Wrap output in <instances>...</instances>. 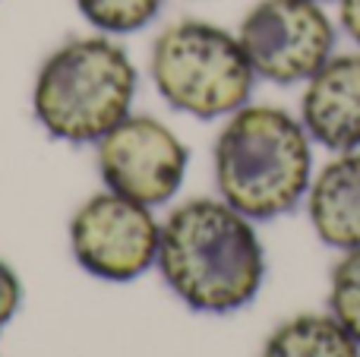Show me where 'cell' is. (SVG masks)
<instances>
[{"label":"cell","instance_id":"cell-1","mask_svg":"<svg viewBox=\"0 0 360 357\" xmlns=\"http://www.w3.org/2000/svg\"><path fill=\"white\" fill-rule=\"evenodd\" d=\"M158 269L168 288L199 313H231L259 294L266 253L253 219L224 200H186L162 225Z\"/></svg>","mask_w":360,"mask_h":357},{"label":"cell","instance_id":"cell-2","mask_svg":"<svg viewBox=\"0 0 360 357\" xmlns=\"http://www.w3.org/2000/svg\"><path fill=\"white\" fill-rule=\"evenodd\" d=\"M215 187L253 221L297 209L313 181V139L300 117L275 105H243L224 120L212 149Z\"/></svg>","mask_w":360,"mask_h":357},{"label":"cell","instance_id":"cell-3","mask_svg":"<svg viewBox=\"0 0 360 357\" xmlns=\"http://www.w3.org/2000/svg\"><path fill=\"white\" fill-rule=\"evenodd\" d=\"M136 67L108 35H86L51 51L32 86V111L60 143L89 145L130 117Z\"/></svg>","mask_w":360,"mask_h":357},{"label":"cell","instance_id":"cell-4","mask_svg":"<svg viewBox=\"0 0 360 357\" xmlns=\"http://www.w3.org/2000/svg\"><path fill=\"white\" fill-rule=\"evenodd\" d=\"M149 73L174 111L199 120L231 117L250 105L256 73L234 32L205 19H180L155 38Z\"/></svg>","mask_w":360,"mask_h":357},{"label":"cell","instance_id":"cell-5","mask_svg":"<svg viewBox=\"0 0 360 357\" xmlns=\"http://www.w3.org/2000/svg\"><path fill=\"white\" fill-rule=\"evenodd\" d=\"M237 38L256 79L275 86L307 82L335 54V22L316 0H259Z\"/></svg>","mask_w":360,"mask_h":357},{"label":"cell","instance_id":"cell-6","mask_svg":"<svg viewBox=\"0 0 360 357\" xmlns=\"http://www.w3.org/2000/svg\"><path fill=\"white\" fill-rule=\"evenodd\" d=\"M162 225L149 206L120 193H95L70 219L73 259L95 278L133 282L158 263Z\"/></svg>","mask_w":360,"mask_h":357},{"label":"cell","instance_id":"cell-7","mask_svg":"<svg viewBox=\"0 0 360 357\" xmlns=\"http://www.w3.org/2000/svg\"><path fill=\"white\" fill-rule=\"evenodd\" d=\"M95 145L105 187L149 209L177 196L190 164L184 139L149 114H130Z\"/></svg>","mask_w":360,"mask_h":357},{"label":"cell","instance_id":"cell-8","mask_svg":"<svg viewBox=\"0 0 360 357\" xmlns=\"http://www.w3.org/2000/svg\"><path fill=\"white\" fill-rule=\"evenodd\" d=\"M300 124L329 152L360 149V51L332 54L307 79Z\"/></svg>","mask_w":360,"mask_h":357},{"label":"cell","instance_id":"cell-9","mask_svg":"<svg viewBox=\"0 0 360 357\" xmlns=\"http://www.w3.org/2000/svg\"><path fill=\"white\" fill-rule=\"evenodd\" d=\"M307 215L323 244L335 250L360 247V149L335 152L307 190Z\"/></svg>","mask_w":360,"mask_h":357},{"label":"cell","instance_id":"cell-10","mask_svg":"<svg viewBox=\"0 0 360 357\" xmlns=\"http://www.w3.org/2000/svg\"><path fill=\"white\" fill-rule=\"evenodd\" d=\"M259 357H360V342L332 316L304 313L281 323Z\"/></svg>","mask_w":360,"mask_h":357},{"label":"cell","instance_id":"cell-11","mask_svg":"<svg viewBox=\"0 0 360 357\" xmlns=\"http://www.w3.org/2000/svg\"><path fill=\"white\" fill-rule=\"evenodd\" d=\"M82 19L105 35L139 32L162 13L165 0H76Z\"/></svg>","mask_w":360,"mask_h":357},{"label":"cell","instance_id":"cell-12","mask_svg":"<svg viewBox=\"0 0 360 357\" xmlns=\"http://www.w3.org/2000/svg\"><path fill=\"white\" fill-rule=\"evenodd\" d=\"M329 316L360 342V247L345 250L329 282Z\"/></svg>","mask_w":360,"mask_h":357},{"label":"cell","instance_id":"cell-13","mask_svg":"<svg viewBox=\"0 0 360 357\" xmlns=\"http://www.w3.org/2000/svg\"><path fill=\"white\" fill-rule=\"evenodd\" d=\"M19 304H22V285H19L16 272L0 259V329L16 316Z\"/></svg>","mask_w":360,"mask_h":357},{"label":"cell","instance_id":"cell-14","mask_svg":"<svg viewBox=\"0 0 360 357\" xmlns=\"http://www.w3.org/2000/svg\"><path fill=\"white\" fill-rule=\"evenodd\" d=\"M338 22H342L345 35L360 44V0H338Z\"/></svg>","mask_w":360,"mask_h":357},{"label":"cell","instance_id":"cell-15","mask_svg":"<svg viewBox=\"0 0 360 357\" xmlns=\"http://www.w3.org/2000/svg\"><path fill=\"white\" fill-rule=\"evenodd\" d=\"M316 4H326V0H316Z\"/></svg>","mask_w":360,"mask_h":357}]
</instances>
